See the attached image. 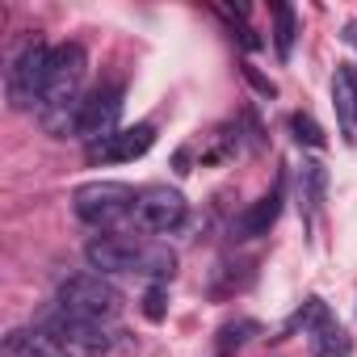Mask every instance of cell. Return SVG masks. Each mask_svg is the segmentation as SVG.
<instances>
[{"label": "cell", "mask_w": 357, "mask_h": 357, "mask_svg": "<svg viewBox=\"0 0 357 357\" xmlns=\"http://www.w3.org/2000/svg\"><path fill=\"white\" fill-rule=\"evenodd\" d=\"M349 47H357V22H344V34H340Z\"/></svg>", "instance_id": "cell-23"}, {"label": "cell", "mask_w": 357, "mask_h": 357, "mask_svg": "<svg viewBox=\"0 0 357 357\" xmlns=\"http://www.w3.org/2000/svg\"><path fill=\"white\" fill-rule=\"evenodd\" d=\"M252 332H257V324H252V319H231V324H223V328H219V340H215L219 357H227L231 349H240Z\"/></svg>", "instance_id": "cell-18"}, {"label": "cell", "mask_w": 357, "mask_h": 357, "mask_svg": "<svg viewBox=\"0 0 357 357\" xmlns=\"http://www.w3.org/2000/svg\"><path fill=\"white\" fill-rule=\"evenodd\" d=\"M143 315H147L151 324H160V319L168 315V294H164V286H147V294H143Z\"/></svg>", "instance_id": "cell-20"}, {"label": "cell", "mask_w": 357, "mask_h": 357, "mask_svg": "<svg viewBox=\"0 0 357 357\" xmlns=\"http://www.w3.org/2000/svg\"><path fill=\"white\" fill-rule=\"evenodd\" d=\"M126 223L143 236H164L185 223V198L168 185H147V190H139V202Z\"/></svg>", "instance_id": "cell-6"}, {"label": "cell", "mask_w": 357, "mask_h": 357, "mask_svg": "<svg viewBox=\"0 0 357 357\" xmlns=\"http://www.w3.org/2000/svg\"><path fill=\"white\" fill-rule=\"evenodd\" d=\"M282 176H278V185L261 198V202H252L240 219H236V240H257V236H269V227L278 223V215H282Z\"/></svg>", "instance_id": "cell-10"}, {"label": "cell", "mask_w": 357, "mask_h": 357, "mask_svg": "<svg viewBox=\"0 0 357 357\" xmlns=\"http://www.w3.org/2000/svg\"><path fill=\"white\" fill-rule=\"evenodd\" d=\"M155 143V126L151 122H139V126H126V130H118L114 139H105V143H93V147H84L89 151V160L97 164H126V160H139L147 147Z\"/></svg>", "instance_id": "cell-8"}, {"label": "cell", "mask_w": 357, "mask_h": 357, "mask_svg": "<svg viewBox=\"0 0 357 357\" xmlns=\"http://www.w3.org/2000/svg\"><path fill=\"white\" fill-rule=\"evenodd\" d=\"M84 72H89V59L80 43H63L51 51V72H47V89L38 101V126L51 139L76 135V122L84 109Z\"/></svg>", "instance_id": "cell-1"}, {"label": "cell", "mask_w": 357, "mask_h": 357, "mask_svg": "<svg viewBox=\"0 0 357 357\" xmlns=\"http://www.w3.org/2000/svg\"><path fill=\"white\" fill-rule=\"evenodd\" d=\"M332 101H336V114L344 122V130L357 126V68L340 63L336 76H332Z\"/></svg>", "instance_id": "cell-12"}, {"label": "cell", "mask_w": 357, "mask_h": 357, "mask_svg": "<svg viewBox=\"0 0 357 357\" xmlns=\"http://www.w3.org/2000/svg\"><path fill=\"white\" fill-rule=\"evenodd\" d=\"M240 72H244V80H248V84H252V89H257L261 97H278V84H273L269 76H261V72H257L252 63H240Z\"/></svg>", "instance_id": "cell-21"}, {"label": "cell", "mask_w": 357, "mask_h": 357, "mask_svg": "<svg viewBox=\"0 0 357 357\" xmlns=\"http://www.w3.org/2000/svg\"><path fill=\"white\" fill-rule=\"evenodd\" d=\"M290 130H294V143H303V147H324L328 139H324V130H319V122L311 118V114H290Z\"/></svg>", "instance_id": "cell-19"}, {"label": "cell", "mask_w": 357, "mask_h": 357, "mask_svg": "<svg viewBox=\"0 0 357 357\" xmlns=\"http://www.w3.org/2000/svg\"><path fill=\"white\" fill-rule=\"evenodd\" d=\"M84 261L97 273H135L139 240H130V236H97V240L84 244Z\"/></svg>", "instance_id": "cell-9"}, {"label": "cell", "mask_w": 357, "mask_h": 357, "mask_svg": "<svg viewBox=\"0 0 357 357\" xmlns=\"http://www.w3.org/2000/svg\"><path fill=\"white\" fill-rule=\"evenodd\" d=\"M51 51H55V47L30 38V43L13 55V63H9V72H5V93H9V105H13V109H38L43 89H47V72H51Z\"/></svg>", "instance_id": "cell-4"}, {"label": "cell", "mask_w": 357, "mask_h": 357, "mask_svg": "<svg viewBox=\"0 0 357 357\" xmlns=\"http://www.w3.org/2000/svg\"><path fill=\"white\" fill-rule=\"evenodd\" d=\"M311 349H315V357H349V353H353V340H349V332H340V328L328 319L324 328H315Z\"/></svg>", "instance_id": "cell-14"}, {"label": "cell", "mask_w": 357, "mask_h": 357, "mask_svg": "<svg viewBox=\"0 0 357 357\" xmlns=\"http://www.w3.org/2000/svg\"><path fill=\"white\" fill-rule=\"evenodd\" d=\"M303 190H307V202L311 206H319L328 198V168L319 160H307L303 164Z\"/></svg>", "instance_id": "cell-17"}, {"label": "cell", "mask_w": 357, "mask_h": 357, "mask_svg": "<svg viewBox=\"0 0 357 357\" xmlns=\"http://www.w3.org/2000/svg\"><path fill=\"white\" fill-rule=\"evenodd\" d=\"M240 43H244L248 51H261V38H257V30H248V26L240 30Z\"/></svg>", "instance_id": "cell-22"}, {"label": "cell", "mask_w": 357, "mask_h": 357, "mask_svg": "<svg viewBox=\"0 0 357 357\" xmlns=\"http://www.w3.org/2000/svg\"><path fill=\"white\" fill-rule=\"evenodd\" d=\"M139 194L122 181H89L72 194V211L80 223L89 227H114V223H126L130 211H135Z\"/></svg>", "instance_id": "cell-5"}, {"label": "cell", "mask_w": 357, "mask_h": 357, "mask_svg": "<svg viewBox=\"0 0 357 357\" xmlns=\"http://www.w3.org/2000/svg\"><path fill=\"white\" fill-rule=\"evenodd\" d=\"M34 328H43L47 336H55L63 349H72V353H80V357H105V353L118 344V332H114L109 324L80 319V315L63 311L59 303H55V307H47V311L38 315V324H34Z\"/></svg>", "instance_id": "cell-3"}, {"label": "cell", "mask_w": 357, "mask_h": 357, "mask_svg": "<svg viewBox=\"0 0 357 357\" xmlns=\"http://www.w3.org/2000/svg\"><path fill=\"white\" fill-rule=\"evenodd\" d=\"M324 324H328V307H324V298H307V303L290 315V324L282 328V336H278V340H286V336H290V332H298V328H303V332H315V328H324Z\"/></svg>", "instance_id": "cell-16"}, {"label": "cell", "mask_w": 357, "mask_h": 357, "mask_svg": "<svg viewBox=\"0 0 357 357\" xmlns=\"http://www.w3.org/2000/svg\"><path fill=\"white\" fill-rule=\"evenodd\" d=\"M5 357H68V349L43 328H13L5 336Z\"/></svg>", "instance_id": "cell-11"}, {"label": "cell", "mask_w": 357, "mask_h": 357, "mask_svg": "<svg viewBox=\"0 0 357 357\" xmlns=\"http://www.w3.org/2000/svg\"><path fill=\"white\" fill-rule=\"evenodd\" d=\"M294 34H298L294 30V9L278 0V5H273V47H278V59L282 63L294 55Z\"/></svg>", "instance_id": "cell-15"}, {"label": "cell", "mask_w": 357, "mask_h": 357, "mask_svg": "<svg viewBox=\"0 0 357 357\" xmlns=\"http://www.w3.org/2000/svg\"><path fill=\"white\" fill-rule=\"evenodd\" d=\"M118 118H122V84H101L84 97V109H80V122H76V139L84 147L93 143H105L118 135Z\"/></svg>", "instance_id": "cell-7"}, {"label": "cell", "mask_w": 357, "mask_h": 357, "mask_svg": "<svg viewBox=\"0 0 357 357\" xmlns=\"http://www.w3.org/2000/svg\"><path fill=\"white\" fill-rule=\"evenodd\" d=\"M135 273H143V278H155V286H160V282H168V278L176 273V252H172L168 244H139Z\"/></svg>", "instance_id": "cell-13"}, {"label": "cell", "mask_w": 357, "mask_h": 357, "mask_svg": "<svg viewBox=\"0 0 357 357\" xmlns=\"http://www.w3.org/2000/svg\"><path fill=\"white\" fill-rule=\"evenodd\" d=\"M55 303H59L63 311H72V315H80V319H97V324H114V319L122 315V307H126L122 290L109 286L101 273H76V278L59 282Z\"/></svg>", "instance_id": "cell-2"}]
</instances>
